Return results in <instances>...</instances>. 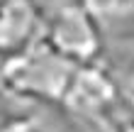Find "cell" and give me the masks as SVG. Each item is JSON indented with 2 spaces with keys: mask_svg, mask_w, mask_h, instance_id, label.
Wrapping results in <instances>:
<instances>
[{
  "mask_svg": "<svg viewBox=\"0 0 134 132\" xmlns=\"http://www.w3.org/2000/svg\"><path fill=\"white\" fill-rule=\"evenodd\" d=\"M73 64L37 44L0 61V93L29 105H64L76 76Z\"/></svg>",
  "mask_w": 134,
  "mask_h": 132,
  "instance_id": "1",
  "label": "cell"
},
{
  "mask_svg": "<svg viewBox=\"0 0 134 132\" xmlns=\"http://www.w3.org/2000/svg\"><path fill=\"white\" fill-rule=\"evenodd\" d=\"M39 44L73 66H88L105 56V29L95 15L76 0L44 17Z\"/></svg>",
  "mask_w": 134,
  "mask_h": 132,
  "instance_id": "2",
  "label": "cell"
},
{
  "mask_svg": "<svg viewBox=\"0 0 134 132\" xmlns=\"http://www.w3.org/2000/svg\"><path fill=\"white\" fill-rule=\"evenodd\" d=\"M44 17L34 0H0V61L37 46Z\"/></svg>",
  "mask_w": 134,
  "mask_h": 132,
  "instance_id": "3",
  "label": "cell"
},
{
  "mask_svg": "<svg viewBox=\"0 0 134 132\" xmlns=\"http://www.w3.org/2000/svg\"><path fill=\"white\" fill-rule=\"evenodd\" d=\"M100 22L105 20H129L134 15V0H78Z\"/></svg>",
  "mask_w": 134,
  "mask_h": 132,
  "instance_id": "4",
  "label": "cell"
},
{
  "mask_svg": "<svg viewBox=\"0 0 134 132\" xmlns=\"http://www.w3.org/2000/svg\"><path fill=\"white\" fill-rule=\"evenodd\" d=\"M0 132H56L51 127H46L44 122H39L37 118H15L10 122H5Z\"/></svg>",
  "mask_w": 134,
  "mask_h": 132,
  "instance_id": "5",
  "label": "cell"
},
{
  "mask_svg": "<svg viewBox=\"0 0 134 132\" xmlns=\"http://www.w3.org/2000/svg\"><path fill=\"white\" fill-rule=\"evenodd\" d=\"M34 3L42 7V12H44V15H49L51 10H56V7H64V5H68V3H76V0H34Z\"/></svg>",
  "mask_w": 134,
  "mask_h": 132,
  "instance_id": "6",
  "label": "cell"
},
{
  "mask_svg": "<svg viewBox=\"0 0 134 132\" xmlns=\"http://www.w3.org/2000/svg\"><path fill=\"white\" fill-rule=\"evenodd\" d=\"M124 39H127L129 44H134V15L127 20V32H124Z\"/></svg>",
  "mask_w": 134,
  "mask_h": 132,
  "instance_id": "7",
  "label": "cell"
}]
</instances>
